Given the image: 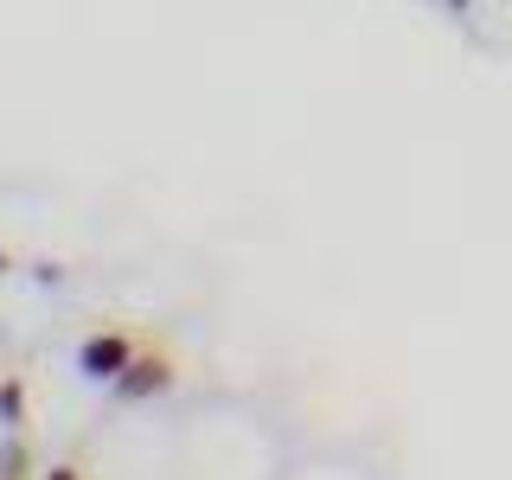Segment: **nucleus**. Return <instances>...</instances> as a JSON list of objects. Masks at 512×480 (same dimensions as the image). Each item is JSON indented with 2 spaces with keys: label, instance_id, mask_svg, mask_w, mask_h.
I'll return each instance as SVG.
<instances>
[{
  "label": "nucleus",
  "instance_id": "nucleus-2",
  "mask_svg": "<svg viewBox=\"0 0 512 480\" xmlns=\"http://www.w3.org/2000/svg\"><path fill=\"white\" fill-rule=\"evenodd\" d=\"M52 480H71V474H64V468H58V474H52Z\"/></svg>",
  "mask_w": 512,
  "mask_h": 480
},
{
  "label": "nucleus",
  "instance_id": "nucleus-1",
  "mask_svg": "<svg viewBox=\"0 0 512 480\" xmlns=\"http://www.w3.org/2000/svg\"><path fill=\"white\" fill-rule=\"evenodd\" d=\"M122 365H128V346H122V340H90V346H84V372H90V378H116Z\"/></svg>",
  "mask_w": 512,
  "mask_h": 480
}]
</instances>
